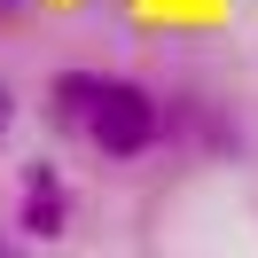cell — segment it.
<instances>
[{
  "label": "cell",
  "mask_w": 258,
  "mask_h": 258,
  "mask_svg": "<svg viewBox=\"0 0 258 258\" xmlns=\"http://www.w3.org/2000/svg\"><path fill=\"white\" fill-rule=\"evenodd\" d=\"M55 102H63V117L86 125L94 149H110V157H141V149L157 141V102H149L141 86H125V79L71 71V79H55Z\"/></svg>",
  "instance_id": "obj_1"
},
{
  "label": "cell",
  "mask_w": 258,
  "mask_h": 258,
  "mask_svg": "<svg viewBox=\"0 0 258 258\" xmlns=\"http://www.w3.org/2000/svg\"><path fill=\"white\" fill-rule=\"evenodd\" d=\"M63 219H71V196L55 180V164H32L24 172V227L32 235H63Z\"/></svg>",
  "instance_id": "obj_2"
},
{
  "label": "cell",
  "mask_w": 258,
  "mask_h": 258,
  "mask_svg": "<svg viewBox=\"0 0 258 258\" xmlns=\"http://www.w3.org/2000/svg\"><path fill=\"white\" fill-rule=\"evenodd\" d=\"M0 258H16V250H8V242H0Z\"/></svg>",
  "instance_id": "obj_4"
},
{
  "label": "cell",
  "mask_w": 258,
  "mask_h": 258,
  "mask_svg": "<svg viewBox=\"0 0 258 258\" xmlns=\"http://www.w3.org/2000/svg\"><path fill=\"white\" fill-rule=\"evenodd\" d=\"M8 110H16V102H8V86H0V133H8Z\"/></svg>",
  "instance_id": "obj_3"
}]
</instances>
